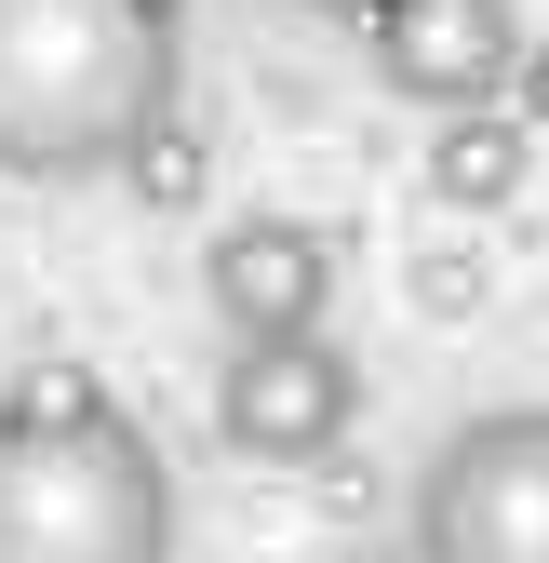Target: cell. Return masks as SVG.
Returning <instances> with one entry per match:
<instances>
[{
  "instance_id": "cell-1",
  "label": "cell",
  "mask_w": 549,
  "mask_h": 563,
  "mask_svg": "<svg viewBox=\"0 0 549 563\" xmlns=\"http://www.w3.org/2000/svg\"><path fill=\"white\" fill-rule=\"evenodd\" d=\"M188 510L134 402L81 363L0 402V563H175Z\"/></svg>"
},
{
  "instance_id": "cell-2",
  "label": "cell",
  "mask_w": 549,
  "mask_h": 563,
  "mask_svg": "<svg viewBox=\"0 0 549 563\" xmlns=\"http://www.w3.org/2000/svg\"><path fill=\"white\" fill-rule=\"evenodd\" d=\"M175 121V41L121 0H0V175L108 188Z\"/></svg>"
},
{
  "instance_id": "cell-3",
  "label": "cell",
  "mask_w": 549,
  "mask_h": 563,
  "mask_svg": "<svg viewBox=\"0 0 549 563\" xmlns=\"http://www.w3.org/2000/svg\"><path fill=\"white\" fill-rule=\"evenodd\" d=\"M402 563H549V389L469 402L402 483Z\"/></svg>"
},
{
  "instance_id": "cell-4",
  "label": "cell",
  "mask_w": 549,
  "mask_h": 563,
  "mask_svg": "<svg viewBox=\"0 0 549 563\" xmlns=\"http://www.w3.org/2000/svg\"><path fill=\"white\" fill-rule=\"evenodd\" d=\"M349 430H362V363L335 335H268L215 363V443L242 470H322Z\"/></svg>"
},
{
  "instance_id": "cell-5",
  "label": "cell",
  "mask_w": 549,
  "mask_h": 563,
  "mask_svg": "<svg viewBox=\"0 0 549 563\" xmlns=\"http://www.w3.org/2000/svg\"><path fill=\"white\" fill-rule=\"evenodd\" d=\"M509 54H523V14L509 0H376L362 14V67H376V95L402 108H496L509 95Z\"/></svg>"
},
{
  "instance_id": "cell-6",
  "label": "cell",
  "mask_w": 549,
  "mask_h": 563,
  "mask_svg": "<svg viewBox=\"0 0 549 563\" xmlns=\"http://www.w3.org/2000/svg\"><path fill=\"white\" fill-rule=\"evenodd\" d=\"M335 282H349V255H335V229H309V216H228L215 242H201V296H215L228 349L335 335Z\"/></svg>"
},
{
  "instance_id": "cell-7",
  "label": "cell",
  "mask_w": 549,
  "mask_h": 563,
  "mask_svg": "<svg viewBox=\"0 0 549 563\" xmlns=\"http://www.w3.org/2000/svg\"><path fill=\"white\" fill-rule=\"evenodd\" d=\"M523 175H536V134H523L509 108H456V121H429L416 188L442 201V216H509V201H523Z\"/></svg>"
},
{
  "instance_id": "cell-8",
  "label": "cell",
  "mask_w": 549,
  "mask_h": 563,
  "mask_svg": "<svg viewBox=\"0 0 549 563\" xmlns=\"http://www.w3.org/2000/svg\"><path fill=\"white\" fill-rule=\"evenodd\" d=\"M134 188H148V201H188V188H201V134H188V121H161L148 148H134Z\"/></svg>"
},
{
  "instance_id": "cell-9",
  "label": "cell",
  "mask_w": 549,
  "mask_h": 563,
  "mask_svg": "<svg viewBox=\"0 0 549 563\" xmlns=\"http://www.w3.org/2000/svg\"><path fill=\"white\" fill-rule=\"evenodd\" d=\"M496 108H509L523 134H549V41H536V27H523V54H509V95H496Z\"/></svg>"
},
{
  "instance_id": "cell-10",
  "label": "cell",
  "mask_w": 549,
  "mask_h": 563,
  "mask_svg": "<svg viewBox=\"0 0 549 563\" xmlns=\"http://www.w3.org/2000/svg\"><path fill=\"white\" fill-rule=\"evenodd\" d=\"M121 14H134V27H161V41H175V27H188V0H121Z\"/></svg>"
},
{
  "instance_id": "cell-11",
  "label": "cell",
  "mask_w": 549,
  "mask_h": 563,
  "mask_svg": "<svg viewBox=\"0 0 549 563\" xmlns=\"http://www.w3.org/2000/svg\"><path fill=\"white\" fill-rule=\"evenodd\" d=\"M295 14H322V27H362V14H376V0H295Z\"/></svg>"
},
{
  "instance_id": "cell-12",
  "label": "cell",
  "mask_w": 549,
  "mask_h": 563,
  "mask_svg": "<svg viewBox=\"0 0 549 563\" xmlns=\"http://www.w3.org/2000/svg\"><path fill=\"white\" fill-rule=\"evenodd\" d=\"M335 563H402V550H335Z\"/></svg>"
}]
</instances>
